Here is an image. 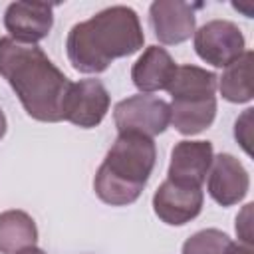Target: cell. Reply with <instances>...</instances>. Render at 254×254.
I'll return each instance as SVG.
<instances>
[{
	"label": "cell",
	"instance_id": "1",
	"mask_svg": "<svg viewBox=\"0 0 254 254\" xmlns=\"http://www.w3.org/2000/svg\"><path fill=\"white\" fill-rule=\"evenodd\" d=\"M0 75L10 83L32 119L44 123L62 121V103L71 81L38 44H22L2 36Z\"/></svg>",
	"mask_w": 254,
	"mask_h": 254
},
{
	"label": "cell",
	"instance_id": "2",
	"mask_svg": "<svg viewBox=\"0 0 254 254\" xmlns=\"http://www.w3.org/2000/svg\"><path fill=\"white\" fill-rule=\"evenodd\" d=\"M143 42L145 34L137 12L117 4L73 24L65 38V52L75 71L101 73L113 60L139 52Z\"/></svg>",
	"mask_w": 254,
	"mask_h": 254
},
{
	"label": "cell",
	"instance_id": "3",
	"mask_svg": "<svg viewBox=\"0 0 254 254\" xmlns=\"http://www.w3.org/2000/svg\"><path fill=\"white\" fill-rule=\"evenodd\" d=\"M155 161L157 149L151 137L135 131L119 133L93 177L95 194L111 206L135 202L155 169Z\"/></svg>",
	"mask_w": 254,
	"mask_h": 254
},
{
	"label": "cell",
	"instance_id": "4",
	"mask_svg": "<svg viewBox=\"0 0 254 254\" xmlns=\"http://www.w3.org/2000/svg\"><path fill=\"white\" fill-rule=\"evenodd\" d=\"M113 121L119 133L135 131L147 137L161 135L171 125L169 103L151 93H137L113 107Z\"/></svg>",
	"mask_w": 254,
	"mask_h": 254
},
{
	"label": "cell",
	"instance_id": "5",
	"mask_svg": "<svg viewBox=\"0 0 254 254\" xmlns=\"http://www.w3.org/2000/svg\"><path fill=\"white\" fill-rule=\"evenodd\" d=\"M192 36L196 56L214 67H228L246 52V40L230 20H210Z\"/></svg>",
	"mask_w": 254,
	"mask_h": 254
},
{
	"label": "cell",
	"instance_id": "6",
	"mask_svg": "<svg viewBox=\"0 0 254 254\" xmlns=\"http://www.w3.org/2000/svg\"><path fill=\"white\" fill-rule=\"evenodd\" d=\"M109 111V91L99 79H79L69 83L64 103L62 121H69L75 127H97Z\"/></svg>",
	"mask_w": 254,
	"mask_h": 254
},
{
	"label": "cell",
	"instance_id": "7",
	"mask_svg": "<svg viewBox=\"0 0 254 254\" xmlns=\"http://www.w3.org/2000/svg\"><path fill=\"white\" fill-rule=\"evenodd\" d=\"M202 200V187L181 185L167 179L153 194V210L165 224L183 226L200 214Z\"/></svg>",
	"mask_w": 254,
	"mask_h": 254
},
{
	"label": "cell",
	"instance_id": "8",
	"mask_svg": "<svg viewBox=\"0 0 254 254\" xmlns=\"http://www.w3.org/2000/svg\"><path fill=\"white\" fill-rule=\"evenodd\" d=\"M250 189V175L244 165L230 153H220L212 157L208 175H206V190L210 198L220 206L238 204Z\"/></svg>",
	"mask_w": 254,
	"mask_h": 254
},
{
	"label": "cell",
	"instance_id": "9",
	"mask_svg": "<svg viewBox=\"0 0 254 254\" xmlns=\"http://www.w3.org/2000/svg\"><path fill=\"white\" fill-rule=\"evenodd\" d=\"M149 22L157 40L165 46L183 44L196 30L192 6L181 0H155L149 6Z\"/></svg>",
	"mask_w": 254,
	"mask_h": 254
},
{
	"label": "cell",
	"instance_id": "10",
	"mask_svg": "<svg viewBox=\"0 0 254 254\" xmlns=\"http://www.w3.org/2000/svg\"><path fill=\"white\" fill-rule=\"evenodd\" d=\"M54 26V6L42 2H12L4 12V28L12 40L38 44Z\"/></svg>",
	"mask_w": 254,
	"mask_h": 254
},
{
	"label": "cell",
	"instance_id": "11",
	"mask_svg": "<svg viewBox=\"0 0 254 254\" xmlns=\"http://www.w3.org/2000/svg\"><path fill=\"white\" fill-rule=\"evenodd\" d=\"M214 157V149L210 141H179L171 151L169 165V181L202 187L206 181L210 163Z\"/></svg>",
	"mask_w": 254,
	"mask_h": 254
},
{
	"label": "cell",
	"instance_id": "12",
	"mask_svg": "<svg viewBox=\"0 0 254 254\" xmlns=\"http://www.w3.org/2000/svg\"><path fill=\"white\" fill-rule=\"evenodd\" d=\"M175 71L177 64L171 54L161 46H149L133 64L131 79L141 93H153L167 89Z\"/></svg>",
	"mask_w": 254,
	"mask_h": 254
},
{
	"label": "cell",
	"instance_id": "13",
	"mask_svg": "<svg viewBox=\"0 0 254 254\" xmlns=\"http://www.w3.org/2000/svg\"><path fill=\"white\" fill-rule=\"evenodd\" d=\"M169 109L171 123L181 135H196L212 125L216 117V95L173 99Z\"/></svg>",
	"mask_w": 254,
	"mask_h": 254
},
{
	"label": "cell",
	"instance_id": "14",
	"mask_svg": "<svg viewBox=\"0 0 254 254\" xmlns=\"http://www.w3.org/2000/svg\"><path fill=\"white\" fill-rule=\"evenodd\" d=\"M38 228L34 218L18 208L0 212V254H18L36 246Z\"/></svg>",
	"mask_w": 254,
	"mask_h": 254
},
{
	"label": "cell",
	"instance_id": "15",
	"mask_svg": "<svg viewBox=\"0 0 254 254\" xmlns=\"http://www.w3.org/2000/svg\"><path fill=\"white\" fill-rule=\"evenodd\" d=\"M218 87V77L198 65H177V71L167 87L171 99H190V97H212Z\"/></svg>",
	"mask_w": 254,
	"mask_h": 254
},
{
	"label": "cell",
	"instance_id": "16",
	"mask_svg": "<svg viewBox=\"0 0 254 254\" xmlns=\"http://www.w3.org/2000/svg\"><path fill=\"white\" fill-rule=\"evenodd\" d=\"M252 52L246 50L234 64L224 67L218 77L220 95L230 103H248L254 97L252 89Z\"/></svg>",
	"mask_w": 254,
	"mask_h": 254
},
{
	"label": "cell",
	"instance_id": "17",
	"mask_svg": "<svg viewBox=\"0 0 254 254\" xmlns=\"http://www.w3.org/2000/svg\"><path fill=\"white\" fill-rule=\"evenodd\" d=\"M234 240L218 230V228H204L194 232L183 244V254H228Z\"/></svg>",
	"mask_w": 254,
	"mask_h": 254
},
{
	"label": "cell",
	"instance_id": "18",
	"mask_svg": "<svg viewBox=\"0 0 254 254\" xmlns=\"http://www.w3.org/2000/svg\"><path fill=\"white\" fill-rule=\"evenodd\" d=\"M252 202H248V204H244V208H242V212L236 216V234H238V238L242 240V244H248V246H252Z\"/></svg>",
	"mask_w": 254,
	"mask_h": 254
},
{
	"label": "cell",
	"instance_id": "19",
	"mask_svg": "<svg viewBox=\"0 0 254 254\" xmlns=\"http://www.w3.org/2000/svg\"><path fill=\"white\" fill-rule=\"evenodd\" d=\"M252 111L254 109H246L244 113H242V117L240 119H236V125H234V137H236V141L242 145V149L250 155L252 153V149H250V117H252Z\"/></svg>",
	"mask_w": 254,
	"mask_h": 254
},
{
	"label": "cell",
	"instance_id": "20",
	"mask_svg": "<svg viewBox=\"0 0 254 254\" xmlns=\"http://www.w3.org/2000/svg\"><path fill=\"white\" fill-rule=\"evenodd\" d=\"M228 254H252V246L242 244V242H234L228 250Z\"/></svg>",
	"mask_w": 254,
	"mask_h": 254
},
{
	"label": "cell",
	"instance_id": "21",
	"mask_svg": "<svg viewBox=\"0 0 254 254\" xmlns=\"http://www.w3.org/2000/svg\"><path fill=\"white\" fill-rule=\"evenodd\" d=\"M6 129H8V121H6V115H4V111L0 109V139L6 135Z\"/></svg>",
	"mask_w": 254,
	"mask_h": 254
},
{
	"label": "cell",
	"instance_id": "22",
	"mask_svg": "<svg viewBox=\"0 0 254 254\" xmlns=\"http://www.w3.org/2000/svg\"><path fill=\"white\" fill-rule=\"evenodd\" d=\"M18 254H46L42 248H38V246H30V248H24V250H20Z\"/></svg>",
	"mask_w": 254,
	"mask_h": 254
}]
</instances>
